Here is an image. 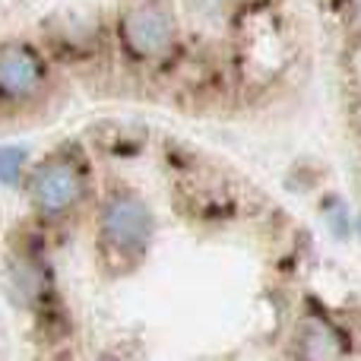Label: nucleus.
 Wrapping results in <instances>:
<instances>
[{"instance_id":"1","label":"nucleus","mask_w":361,"mask_h":361,"mask_svg":"<svg viewBox=\"0 0 361 361\" xmlns=\"http://www.w3.org/2000/svg\"><path fill=\"white\" fill-rule=\"evenodd\" d=\"M29 209L38 222L57 225L73 219L89 200V169L86 159L73 149H54L42 162L29 165L23 178Z\"/></svg>"},{"instance_id":"2","label":"nucleus","mask_w":361,"mask_h":361,"mask_svg":"<svg viewBox=\"0 0 361 361\" xmlns=\"http://www.w3.org/2000/svg\"><path fill=\"white\" fill-rule=\"evenodd\" d=\"M54 92V73L44 51L29 38L0 42V114H29Z\"/></svg>"},{"instance_id":"3","label":"nucleus","mask_w":361,"mask_h":361,"mask_svg":"<svg viewBox=\"0 0 361 361\" xmlns=\"http://www.w3.org/2000/svg\"><path fill=\"white\" fill-rule=\"evenodd\" d=\"M156 222L133 190L114 187L99 206V250L108 260H133L146 250Z\"/></svg>"},{"instance_id":"4","label":"nucleus","mask_w":361,"mask_h":361,"mask_svg":"<svg viewBox=\"0 0 361 361\" xmlns=\"http://www.w3.org/2000/svg\"><path fill=\"white\" fill-rule=\"evenodd\" d=\"M175 19L156 0H143L124 10L118 23L121 48L133 57V61H159L171 51L175 44Z\"/></svg>"},{"instance_id":"5","label":"nucleus","mask_w":361,"mask_h":361,"mask_svg":"<svg viewBox=\"0 0 361 361\" xmlns=\"http://www.w3.org/2000/svg\"><path fill=\"white\" fill-rule=\"evenodd\" d=\"M6 286L13 292V301L23 307H44L51 295V276H48V267L38 254L32 250H16L6 263Z\"/></svg>"},{"instance_id":"6","label":"nucleus","mask_w":361,"mask_h":361,"mask_svg":"<svg viewBox=\"0 0 361 361\" xmlns=\"http://www.w3.org/2000/svg\"><path fill=\"white\" fill-rule=\"evenodd\" d=\"M25 152L16 146H0V180L4 184H23L25 178Z\"/></svg>"},{"instance_id":"7","label":"nucleus","mask_w":361,"mask_h":361,"mask_svg":"<svg viewBox=\"0 0 361 361\" xmlns=\"http://www.w3.org/2000/svg\"><path fill=\"white\" fill-rule=\"evenodd\" d=\"M326 336H330V330H326L324 324H317V320H307V324H301V330H298V343H317V339H326ZM330 355H336V352L326 349L324 343L314 345V349L307 352V358H330Z\"/></svg>"}]
</instances>
